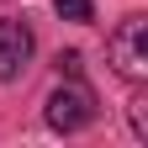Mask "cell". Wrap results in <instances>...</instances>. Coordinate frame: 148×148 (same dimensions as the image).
I'll return each instance as SVG.
<instances>
[{"label": "cell", "instance_id": "cell-1", "mask_svg": "<svg viewBox=\"0 0 148 148\" xmlns=\"http://www.w3.org/2000/svg\"><path fill=\"white\" fill-rule=\"evenodd\" d=\"M106 58H111V69H116L122 79H132V85L148 79V21L143 16H127V21L106 37Z\"/></svg>", "mask_w": 148, "mask_h": 148}, {"label": "cell", "instance_id": "cell-2", "mask_svg": "<svg viewBox=\"0 0 148 148\" xmlns=\"http://www.w3.org/2000/svg\"><path fill=\"white\" fill-rule=\"evenodd\" d=\"M90 122H95V90L90 85L69 79V85H58L48 95V127L53 132H79V127H90Z\"/></svg>", "mask_w": 148, "mask_h": 148}, {"label": "cell", "instance_id": "cell-3", "mask_svg": "<svg viewBox=\"0 0 148 148\" xmlns=\"http://www.w3.org/2000/svg\"><path fill=\"white\" fill-rule=\"evenodd\" d=\"M32 53H37V37L27 21H16V16H0V79H21L27 64H32Z\"/></svg>", "mask_w": 148, "mask_h": 148}, {"label": "cell", "instance_id": "cell-4", "mask_svg": "<svg viewBox=\"0 0 148 148\" xmlns=\"http://www.w3.org/2000/svg\"><path fill=\"white\" fill-rule=\"evenodd\" d=\"M64 21H95V0H53Z\"/></svg>", "mask_w": 148, "mask_h": 148}, {"label": "cell", "instance_id": "cell-5", "mask_svg": "<svg viewBox=\"0 0 148 148\" xmlns=\"http://www.w3.org/2000/svg\"><path fill=\"white\" fill-rule=\"evenodd\" d=\"M53 64H58V74H69V79H79V69H85V58H79V53H58V58H53Z\"/></svg>", "mask_w": 148, "mask_h": 148}, {"label": "cell", "instance_id": "cell-6", "mask_svg": "<svg viewBox=\"0 0 148 148\" xmlns=\"http://www.w3.org/2000/svg\"><path fill=\"white\" fill-rule=\"evenodd\" d=\"M132 127H138V138H148V111H143V101H132Z\"/></svg>", "mask_w": 148, "mask_h": 148}]
</instances>
